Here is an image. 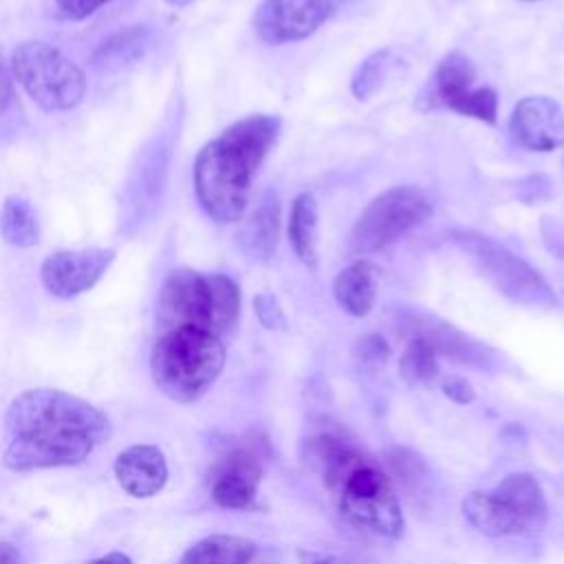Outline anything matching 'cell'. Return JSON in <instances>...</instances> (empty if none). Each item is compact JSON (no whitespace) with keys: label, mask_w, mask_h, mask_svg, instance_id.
Masks as SVG:
<instances>
[{"label":"cell","mask_w":564,"mask_h":564,"mask_svg":"<svg viewBox=\"0 0 564 564\" xmlns=\"http://www.w3.org/2000/svg\"><path fill=\"white\" fill-rule=\"evenodd\" d=\"M7 447L2 465L13 471L73 467L108 441V416L88 401L35 388L18 394L4 416Z\"/></svg>","instance_id":"6da1fadb"},{"label":"cell","mask_w":564,"mask_h":564,"mask_svg":"<svg viewBox=\"0 0 564 564\" xmlns=\"http://www.w3.org/2000/svg\"><path fill=\"white\" fill-rule=\"evenodd\" d=\"M280 128L282 121L275 115H249L200 148L192 178L196 200L212 220L223 225L242 220L253 178L275 145Z\"/></svg>","instance_id":"7a4b0ae2"},{"label":"cell","mask_w":564,"mask_h":564,"mask_svg":"<svg viewBox=\"0 0 564 564\" xmlns=\"http://www.w3.org/2000/svg\"><path fill=\"white\" fill-rule=\"evenodd\" d=\"M240 317V286L225 273L178 267L167 273L156 300V326H196L218 337L234 333Z\"/></svg>","instance_id":"3957f363"},{"label":"cell","mask_w":564,"mask_h":564,"mask_svg":"<svg viewBox=\"0 0 564 564\" xmlns=\"http://www.w3.org/2000/svg\"><path fill=\"white\" fill-rule=\"evenodd\" d=\"M225 359L223 337L196 326H176L161 330L156 337L150 372L165 397L178 403H194L220 377Z\"/></svg>","instance_id":"277c9868"},{"label":"cell","mask_w":564,"mask_h":564,"mask_svg":"<svg viewBox=\"0 0 564 564\" xmlns=\"http://www.w3.org/2000/svg\"><path fill=\"white\" fill-rule=\"evenodd\" d=\"M463 516L485 535H524L544 529L549 507L538 480L509 474L494 489H476L463 500Z\"/></svg>","instance_id":"5b68a950"},{"label":"cell","mask_w":564,"mask_h":564,"mask_svg":"<svg viewBox=\"0 0 564 564\" xmlns=\"http://www.w3.org/2000/svg\"><path fill=\"white\" fill-rule=\"evenodd\" d=\"M11 75L44 112L70 110L86 95L84 70L42 40H26L13 48Z\"/></svg>","instance_id":"8992f818"},{"label":"cell","mask_w":564,"mask_h":564,"mask_svg":"<svg viewBox=\"0 0 564 564\" xmlns=\"http://www.w3.org/2000/svg\"><path fill=\"white\" fill-rule=\"evenodd\" d=\"M447 238L463 253H467V258L474 262L480 275L509 300L535 308L557 306V297L546 284V280L520 256L502 247L498 240L465 229H454L449 231Z\"/></svg>","instance_id":"52a82bcc"},{"label":"cell","mask_w":564,"mask_h":564,"mask_svg":"<svg viewBox=\"0 0 564 564\" xmlns=\"http://www.w3.org/2000/svg\"><path fill=\"white\" fill-rule=\"evenodd\" d=\"M348 522L381 538L397 540L405 529L401 505L390 478L366 458L350 469L335 489Z\"/></svg>","instance_id":"ba28073f"},{"label":"cell","mask_w":564,"mask_h":564,"mask_svg":"<svg viewBox=\"0 0 564 564\" xmlns=\"http://www.w3.org/2000/svg\"><path fill=\"white\" fill-rule=\"evenodd\" d=\"M432 214L430 198L414 185H397L375 196L350 229L348 247L357 256L377 253L419 227Z\"/></svg>","instance_id":"9c48e42d"},{"label":"cell","mask_w":564,"mask_h":564,"mask_svg":"<svg viewBox=\"0 0 564 564\" xmlns=\"http://www.w3.org/2000/svg\"><path fill=\"white\" fill-rule=\"evenodd\" d=\"M476 68L460 51L447 53L434 70V95L445 108L496 126L498 121V93L491 86H478Z\"/></svg>","instance_id":"30bf717a"},{"label":"cell","mask_w":564,"mask_h":564,"mask_svg":"<svg viewBox=\"0 0 564 564\" xmlns=\"http://www.w3.org/2000/svg\"><path fill=\"white\" fill-rule=\"evenodd\" d=\"M335 11L333 0H262L253 31L264 44H289L313 35Z\"/></svg>","instance_id":"8fae6325"},{"label":"cell","mask_w":564,"mask_h":564,"mask_svg":"<svg viewBox=\"0 0 564 564\" xmlns=\"http://www.w3.org/2000/svg\"><path fill=\"white\" fill-rule=\"evenodd\" d=\"M115 260V249H62L44 258L40 280L44 289L62 300L93 289Z\"/></svg>","instance_id":"7c38bea8"},{"label":"cell","mask_w":564,"mask_h":564,"mask_svg":"<svg viewBox=\"0 0 564 564\" xmlns=\"http://www.w3.org/2000/svg\"><path fill=\"white\" fill-rule=\"evenodd\" d=\"M262 474V458L251 447H234L220 454L209 469V491L214 502L236 511L256 507Z\"/></svg>","instance_id":"4fadbf2b"},{"label":"cell","mask_w":564,"mask_h":564,"mask_svg":"<svg viewBox=\"0 0 564 564\" xmlns=\"http://www.w3.org/2000/svg\"><path fill=\"white\" fill-rule=\"evenodd\" d=\"M511 141L529 152H551L564 145V110L544 95L522 97L509 117Z\"/></svg>","instance_id":"5bb4252c"},{"label":"cell","mask_w":564,"mask_h":564,"mask_svg":"<svg viewBox=\"0 0 564 564\" xmlns=\"http://www.w3.org/2000/svg\"><path fill=\"white\" fill-rule=\"evenodd\" d=\"M399 322L410 337L425 339L438 355H447L463 364H476L487 359L485 346H480L469 335L460 333L458 328H454L452 324L434 315L419 313V311H403Z\"/></svg>","instance_id":"9a60e30c"},{"label":"cell","mask_w":564,"mask_h":564,"mask_svg":"<svg viewBox=\"0 0 564 564\" xmlns=\"http://www.w3.org/2000/svg\"><path fill=\"white\" fill-rule=\"evenodd\" d=\"M117 482L132 498H150L167 482V463L154 445H132L115 460Z\"/></svg>","instance_id":"2e32d148"},{"label":"cell","mask_w":564,"mask_h":564,"mask_svg":"<svg viewBox=\"0 0 564 564\" xmlns=\"http://www.w3.org/2000/svg\"><path fill=\"white\" fill-rule=\"evenodd\" d=\"M280 229H282V205L280 196L273 189H267L249 218L245 220L240 234H238V245L249 256L251 260L258 262H269L278 249L280 240Z\"/></svg>","instance_id":"e0dca14e"},{"label":"cell","mask_w":564,"mask_h":564,"mask_svg":"<svg viewBox=\"0 0 564 564\" xmlns=\"http://www.w3.org/2000/svg\"><path fill=\"white\" fill-rule=\"evenodd\" d=\"M304 445H306L308 463L319 469L326 487L333 491L350 469H355L359 463L366 460V456L339 434L319 432L306 438Z\"/></svg>","instance_id":"ac0fdd59"},{"label":"cell","mask_w":564,"mask_h":564,"mask_svg":"<svg viewBox=\"0 0 564 564\" xmlns=\"http://www.w3.org/2000/svg\"><path fill=\"white\" fill-rule=\"evenodd\" d=\"M333 295L339 308L348 315H368L377 300V267L366 258L352 260L335 275Z\"/></svg>","instance_id":"d6986e66"},{"label":"cell","mask_w":564,"mask_h":564,"mask_svg":"<svg viewBox=\"0 0 564 564\" xmlns=\"http://www.w3.org/2000/svg\"><path fill=\"white\" fill-rule=\"evenodd\" d=\"M150 35L148 24H130L115 31L93 51L90 66L101 73H115L137 64L148 53Z\"/></svg>","instance_id":"ffe728a7"},{"label":"cell","mask_w":564,"mask_h":564,"mask_svg":"<svg viewBox=\"0 0 564 564\" xmlns=\"http://www.w3.org/2000/svg\"><path fill=\"white\" fill-rule=\"evenodd\" d=\"M317 200L311 192H302L293 198L291 212H289V223H286V234L291 249L300 258V262L315 271L317 269Z\"/></svg>","instance_id":"44dd1931"},{"label":"cell","mask_w":564,"mask_h":564,"mask_svg":"<svg viewBox=\"0 0 564 564\" xmlns=\"http://www.w3.org/2000/svg\"><path fill=\"white\" fill-rule=\"evenodd\" d=\"M256 555V542L242 535L216 533L189 546L178 564H249Z\"/></svg>","instance_id":"7402d4cb"},{"label":"cell","mask_w":564,"mask_h":564,"mask_svg":"<svg viewBox=\"0 0 564 564\" xmlns=\"http://www.w3.org/2000/svg\"><path fill=\"white\" fill-rule=\"evenodd\" d=\"M0 236L4 242L26 249L40 240V225L33 205L22 196H7L0 212Z\"/></svg>","instance_id":"603a6c76"},{"label":"cell","mask_w":564,"mask_h":564,"mask_svg":"<svg viewBox=\"0 0 564 564\" xmlns=\"http://www.w3.org/2000/svg\"><path fill=\"white\" fill-rule=\"evenodd\" d=\"M438 352L425 339L410 337L399 359L401 377L412 386L430 383L438 377Z\"/></svg>","instance_id":"cb8c5ba5"},{"label":"cell","mask_w":564,"mask_h":564,"mask_svg":"<svg viewBox=\"0 0 564 564\" xmlns=\"http://www.w3.org/2000/svg\"><path fill=\"white\" fill-rule=\"evenodd\" d=\"M390 59V48H381L370 53L352 73L350 77V90L357 99H368L381 84V77L386 75Z\"/></svg>","instance_id":"d4e9b609"},{"label":"cell","mask_w":564,"mask_h":564,"mask_svg":"<svg viewBox=\"0 0 564 564\" xmlns=\"http://www.w3.org/2000/svg\"><path fill=\"white\" fill-rule=\"evenodd\" d=\"M253 311L264 328L286 330V315H284L280 302L271 293H258L253 297Z\"/></svg>","instance_id":"484cf974"},{"label":"cell","mask_w":564,"mask_h":564,"mask_svg":"<svg viewBox=\"0 0 564 564\" xmlns=\"http://www.w3.org/2000/svg\"><path fill=\"white\" fill-rule=\"evenodd\" d=\"M355 357L359 359V364L377 368V366H383V364L388 361V357H390V346H388V341H386L383 337L370 333V335H364V337L357 341V346H355Z\"/></svg>","instance_id":"4316f807"},{"label":"cell","mask_w":564,"mask_h":564,"mask_svg":"<svg viewBox=\"0 0 564 564\" xmlns=\"http://www.w3.org/2000/svg\"><path fill=\"white\" fill-rule=\"evenodd\" d=\"M112 0H55V9L66 20H84L93 15L97 9L108 4Z\"/></svg>","instance_id":"83f0119b"},{"label":"cell","mask_w":564,"mask_h":564,"mask_svg":"<svg viewBox=\"0 0 564 564\" xmlns=\"http://www.w3.org/2000/svg\"><path fill=\"white\" fill-rule=\"evenodd\" d=\"M540 231L549 251L564 260V223L557 218H542Z\"/></svg>","instance_id":"f1b7e54d"},{"label":"cell","mask_w":564,"mask_h":564,"mask_svg":"<svg viewBox=\"0 0 564 564\" xmlns=\"http://www.w3.org/2000/svg\"><path fill=\"white\" fill-rule=\"evenodd\" d=\"M441 388H443L445 397H449V399L456 401V403H471V401L476 399L474 386H471L467 379L458 377V375L445 377V379L441 381Z\"/></svg>","instance_id":"f546056e"},{"label":"cell","mask_w":564,"mask_h":564,"mask_svg":"<svg viewBox=\"0 0 564 564\" xmlns=\"http://www.w3.org/2000/svg\"><path fill=\"white\" fill-rule=\"evenodd\" d=\"M15 90H13V75L7 70V66L0 62V117L13 106Z\"/></svg>","instance_id":"4dcf8cb0"},{"label":"cell","mask_w":564,"mask_h":564,"mask_svg":"<svg viewBox=\"0 0 564 564\" xmlns=\"http://www.w3.org/2000/svg\"><path fill=\"white\" fill-rule=\"evenodd\" d=\"M300 564H350L348 560L333 553H315V551H297Z\"/></svg>","instance_id":"1f68e13d"},{"label":"cell","mask_w":564,"mask_h":564,"mask_svg":"<svg viewBox=\"0 0 564 564\" xmlns=\"http://www.w3.org/2000/svg\"><path fill=\"white\" fill-rule=\"evenodd\" d=\"M0 564H20V553L11 542H0Z\"/></svg>","instance_id":"d6a6232c"},{"label":"cell","mask_w":564,"mask_h":564,"mask_svg":"<svg viewBox=\"0 0 564 564\" xmlns=\"http://www.w3.org/2000/svg\"><path fill=\"white\" fill-rule=\"evenodd\" d=\"M88 564H132V560L128 555H123V553H108V555L90 560Z\"/></svg>","instance_id":"836d02e7"},{"label":"cell","mask_w":564,"mask_h":564,"mask_svg":"<svg viewBox=\"0 0 564 564\" xmlns=\"http://www.w3.org/2000/svg\"><path fill=\"white\" fill-rule=\"evenodd\" d=\"M167 4H172V7H185V4H189V2H194V0H165Z\"/></svg>","instance_id":"e575fe53"},{"label":"cell","mask_w":564,"mask_h":564,"mask_svg":"<svg viewBox=\"0 0 564 564\" xmlns=\"http://www.w3.org/2000/svg\"><path fill=\"white\" fill-rule=\"evenodd\" d=\"M522 2H538V0H522Z\"/></svg>","instance_id":"d590c367"},{"label":"cell","mask_w":564,"mask_h":564,"mask_svg":"<svg viewBox=\"0 0 564 564\" xmlns=\"http://www.w3.org/2000/svg\"><path fill=\"white\" fill-rule=\"evenodd\" d=\"M344 2H350V0H344Z\"/></svg>","instance_id":"8d00e7d4"}]
</instances>
